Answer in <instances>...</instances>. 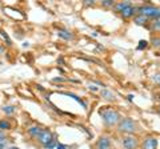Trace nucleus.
I'll use <instances>...</instances> for the list:
<instances>
[{"label": "nucleus", "instance_id": "obj_27", "mask_svg": "<svg viewBox=\"0 0 160 149\" xmlns=\"http://www.w3.org/2000/svg\"><path fill=\"white\" fill-rule=\"evenodd\" d=\"M158 81H159V83H160V77H159V79H158Z\"/></svg>", "mask_w": 160, "mask_h": 149}, {"label": "nucleus", "instance_id": "obj_17", "mask_svg": "<svg viewBox=\"0 0 160 149\" xmlns=\"http://www.w3.org/2000/svg\"><path fill=\"white\" fill-rule=\"evenodd\" d=\"M113 2H112V0H103V2H102V6H104V7H112L113 6Z\"/></svg>", "mask_w": 160, "mask_h": 149}, {"label": "nucleus", "instance_id": "obj_16", "mask_svg": "<svg viewBox=\"0 0 160 149\" xmlns=\"http://www.w3.org/2000/svg\"><path fill=\"white\" fill-rule=\"evenodd\" d=\"M15 109H16L15 107L8 105V107H4V108H3V111L6 112V113H13V112H15Z\"/></svg>", "mask_w": 160, "mask_h": 149}, {"label": "nucleus", "instance_id": "obj_14", "mask_svg": "<svg viewBox=\"0 0 160 149\" xmlns=\"http://www.w3.org/2000/svg\"><path fill=\"white\" fill-rule=\"evenodd\" d=\"M11 128V124H9L8 121L6 120H3V121H0V131H7V129Z\"/></svg>", "mask_w": 160, "mask_h": 149}, {"label": "nucleus", "instance_id": "obj_28", "mask_svg": "<svg viewBox=\"0 0 160 149\" xmlns=\"http://www.w3.org/2000/svg\"><path fill=\"white\" fill-rule=\"evenodd\" d=\"M159 112H160V105H159Z\"/></svg>", "mask_w": 160, "mask_h": 149}, {"label": "nucleus", "instance_id": "obj_19", "mask_svg": "<svg viewBox=\"0 0 160 149\" xmlns=\"http://www.w3.org/2000/svg\"><path fill=\"white\" fill-rule=\"evenodd\" d=\"M55 149H68V148H67V145H64V144H58Z\"/></svg>", "mask_w": 160, "mask_h": 149}, {"label": "nucleus", "instance_id": "obj_18", "mask_svg": "<svg viewBox=\"0 0 160 149\" xmlns=\"http://www.w3.org/2000/svg\"><path fill=\"white\" fill-rule=\"evenodd\" d=\"M152 27H153V29H156V31H160V19H158V20L153 22Z\"/></svg>", "mask_w": 160, "mask_h": 149}, {"label": "nucleus", "instance_id": "obj_4", "mask_svg": "<svg viewBox=\"0 0 160 149\" xmlns=\"http://www.w3.org/2000/svg\"><path fill=\"white\" fill-rule=\"evenodd\" d=\"M53 140H55V137H53V135H52V132H51V131H48V129H44L42 135L38 137V141L42 144L43 147H47L48 144H49V142H52Z\"/></svg>", "mask_w": 160, "mask_h": 149}, {"label": "nucleus", "instance_id": "obj_3", "mask_svg": "<svg viewBox=\"0 0 160 149\" xmlns=\"http://www.w3.org/2000/svg\"><path fill=\"white\" fill-rule=\"evenodd\" d=\"M119 131L124 133H133L136 131V125L131 118H123L119 121Z\"/></svg>", "mask_w": 160, "mask_h": 149}, {"label": "nucleus", "instance_id": "obj_9", "mask_svg": "<svg viewBox=\"0 0 160 149\" xmlns=\"http://www.w3.org/2000/svg\"><path fill=\"white\" fill-rule=\"evenodd\" d=\"M109 147H111V141H109L107 137H102L96 144L98 149H109Z\"/></svg>", "mask_w": 160, "mask_h": 149}, {"label": "nucleus", "instance_id": "obj_22", "mask_svg": "<svg viewBox=\"0 0 160 149\" xmlns=\"http://www.w3.org/2000/svg\"><path fill=\"white\" fill-rule=\"evenodd\" d=\"M53 81H64V79H62V77H59V79H53Z\"/></svg>", "mask_w": 160, "mask_h": 149}, {"label": "nucleus", "instance_id": "obj_20", "mask_svg": "<svg viewBox=\"0 0 160 149\" xmlns=\"http://www.w3.org/2000/svg\"><path fill=\"white\" fill-rule=\"evenodd\" d=\"M139 44H140V46H139V49H142L143 47H144V48L147 47V41H143V40H142V41H140Z\"/></svg>", "mask_w": 160, "mask_h": 149}, {"label": "nucleus", "instance_id": "obj_26", "mask_svg": "<svg viewBox=\"0 0 160 149\" xmlns=\"http://www.w3.org/2000/svg\"><path fill=\"white\" fill-rule=\"evenodd\" d=\"M2 52H3V48H2V47H0V53H2Z\"/></svg>", "mask_w": 160, "mask_h": 149}, {"label": "nucleus", "instance_id": "obj_15", "mask_svg": "<svg viewBox=\"0 0 160 149\" xmlns=\"http://www.w3.org/2000/svg\"><path fill=\"white\" fill-rule=\"evenodd\" d=\"M8 140L6 137H3V138H0V149H7L8 147Z\"/></svg>", "mask_w": 160, "mask_h": 149}, {"label": "nucleus", "instance_id": "obj_6", "mask_svg": "<svg viewBox=\"0 0 160 149\" xmlns=\"http://www.w3.org/2000/svg\"><path fill=\"white\" fill-rule=\"evenodd\" d=\"M158 148V138L156 137H147L143 142V149H156Z\"/></svg>", "mask_w": 160, "mask_h": 149}, {"label": "nucleus", "instance_id": "obj_25", "mask_svg": "<svg viewBox=\"0 0 160 149\" xmlns=\"http://www.w3.org/2000/svg\"><path fill=\"white\" fill-rule=\"evenodd\" d=\"M7 149H19V148H16V147H8Z\"/></svg>", "mask_w": 160, "mask_h": 149}, {"label": "nucleus", "instance_id": "obj_23", "mask_svg": "<svg viewBox=\"0 0 160 149\" xmlns=\"http://www.w3.org/2000/svg\"><path fill=\"white\" fill-rule=\"evenodd\" d=\"M86 4H87V6H88V4H93V2H92V0H91V2H89V0H86Z\"/></svg>", "mask_w": 160, "mask_h": 149}, {"label": "nucleus", "instance_id": "obj_1", "mask_svg": "<svg viewBox=\"0 0 160 149\" xmlns=\"http://www.w3.org/2000/svg\"><path fill=\"white\" fill-rule=\"evenodd\" d=\"M100 115H102L103 121L107 124V125H115L120 121V116L116 111H112V109H107V111H100Z\"/></svg>", "mask_w": 160, "mask_h": 149}, {"label": "nucleus", "instance_id": "obj_10", "mask_svg": "<svg viewBox=\"0 0 160 149\" xmlns=\"http://www.w3.org/2000/svg\"><path fill=\"white\" fill-rule=\"evenodd\" d=\"M58 35H59V37L64 39V40H72V39H73V35L69 31H67V29H59Z\"/></svg>", "mask_w": 160, "mask_h": 149}, {"label": "nucleus", "instance_id": "obj_8", "mask_svg": "<svg viewBox=\"0 0 160 149\" xmlns=\"http://www.w3.org/2000/svg\"><path fill=\"white\" fill-rule=\"evenodd\" d=\"M43 131L44 129L42 127H31V128H28V135L32 136L33 138H38L43 133Z\"/></svg>", "mask_w": 160, "mask_h": 149}, {"label": "nucleus", "instance_id": "obj_21", "mask_svg": "<svg viewBox=\"0 0 160 149\" xmlns=\"http://www.w3.org/2000/svg\"><path fill=\"white\" fill-rule=\"evenodd\" d=\"M88 88L92 89V91H98V87L95 85V84H91V83H89V87H88Z\"/></svg>", "mask_w": 160, "mask_h": 149}, {"label": "nucleus", "instance_id": "obj_2", "mask_svg": "<svg viewBox=\"0 0 160 149\" xmlns=\"http://www.w3.org/2000/svg\"><path fill=\"white\" fill-rule=\"evenodd\" d=\"M138 11L140 15H143V16L146 17H153L155 20H158L160 19V8L158 7H153V6H142L138 8Z\"/></svg>", "mask_w": 160, "mask_h": 149}, {"label": "nucleus", "instance_id": "obj_7", "mask_svg": "<svg viewBox=\"0 0 160 149\" xmlns=\"http://www.w3.org/2000/svg\"><path fill=\"white\" fill-rule=\"evenodd\" d=\"M135 12H136V8H135L133 6H131V4H128V6L123 9L122 12H120V15L124 17V19H129V17H132Z\"/></svg>", "mask_w": 160, "mask_h": 149}, {"label": "nucleus", "instance_id": "obj_5", "mask_svg": "<svg viewBox=\"0 0 160 149\" xmlns=\"http://www.w3.org/2000/svg\"><path fill=\"white\" fill-rule=\"evenodd\" d=\"M123 147L126 149H133L138 147V138L133 136H127L123 138Z\"/></svg>", "mask_w": 160, "mask_h": 149}, {"label": "nucleus", "instance_id": "obj_24", "mask_svg": "<svg viewBox=\"0 0 160 149\" xmlns=\"http://www.w3.org/2000/svg\"><path fill=\"white\" fill-rule=\"evenodd\" d=\"M3 137H6V136H4V133H3V131H0V138H3Z\"/></svg>", "mask_w": 160, "mask_h": 149}, {"label": "nucleus", "instance_id": "obj_13", "mask_svg": "<svg viewBox=\"0 0 160 149\" xmlns=\"http://www.w3.org/2000/svg\"><path fill=\"white\" fill-rule=\"evenodd\" d=\"M135 23L139 24V26H143V24L147 23V17L143 16V15H140V16H138L136 19H135Z\"/></svg>", "mask_w": 160, "mask_h": 149}, {"label": "nucleus", "instance_id": "obj_12", "mask_svg": "<svg viewBox=\"0 0 160 149\" xmlns=\"http://www.w3.org/2000/svg\"><path fill=\"white\" fill-rule=\"evenodd\" d=\"M128 4H131V3H128V2H124V3H123V2H122V3H118V4H115V9H116L118 12H122L123 9L128 6Z\"/></svg>", "mask_w": 160, "mask_h": 149}, {"label": "nucleus", "instance_id": "obj_11", "mask_svg": "<svg viewBox=\"0 0 160 149\" xmlns=\"http://www.w3.org/2000/svg\"><path fill=\"white\" fill-rule=\"evenodd\" d=\"M100 95H102V97L107 99V100H113V99H115L113 93L109 92V91H107V89H103V91H100Z\"/></svg>", "mask_w": 160, "mask_h": 149}]
</instances>
